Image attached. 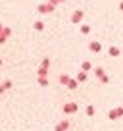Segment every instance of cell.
Returning <instances> with one entry per match:
<instances>
[{"instance_id": "cell-9", "label": "cell", "mask_w": 123, "mask_h": 131, "mask_svg": "<svg viewBox=\"0 0 123 131\" xmlns=\"http://www.w3.org/2000/svg\"><path fill=\"white\" fill-rule=\"evenodd\" d=\"M2 87H4V89H10V87H12V81H6L4 85H2Z\"/></svg>"}, {"instance_id": "cell-5", "label": "cell", "mask_w": 123, "mask_h": 131, "mask_svg": "<svg viewBox=\"0 0 123 131\" xmlns=\"http://www.w3.org/2000/svg\"><path fill=\"white\" fill-rule=\"evenodd\" d=\"M110 54H112V56H117V54H119V48H115V46H112V48H110Z\"/></svg>"}, {"instance_id": "cell-6", "label": "cell", "mask_w": 123, "mask_h": 131, "mask_svg": "<svg viewBox=\"0 0 123 131\" xmlns=\"http://www.w3.org/2000/svg\"><path fill=\"white\" fill-rule=\"evenodd\" d=\"M81 17H83V12H77V14H75V16H73V21H79V19H81Z\"/></svg>"}, {"instance_id": "cell-2", "label": "cell", "mask_w": 123, "mask_h": 131, "mask_svg": "<svg viewBox=\"0 0 123 131\" xmlns=\"http://www.w3.org/2000/svg\"><path fill=\"white\" fill-rule=\"evenodd\" d=\"M123 114V108H117V110H114V112H110V118L112 119H114L115 118V116H121Z\"/></svg>"}, {"instance_id": "cell-10", "label": "cell", "mask_w": 123, "mask_h": 131, "mask_svg": "<svg viewBox=\"0 0 123 131\" xmlns=\"http://www.w3.org/2000/svg\"><path fill=\"white\" fill-rule=\"evenodd\" d=\"M2 33H4V29H2V25H0V35H2Z\"/></svg>"}, {"instance_id": "cell-4", "label": "cell", "mask_w": 123, "mask_h": 131, "mask_svg": "<svg viewBox=\"0 0 123 131\" xmlns=\"http://www.w3.org/2000/svg\"><path fill=\"white\" fill-rule=\"evenodd\" d=\"M90 50H94V52H98V50H100V45H98V42H92V45H90Z\"/></svg>"}, {"instance_id": "cell-8", "label": "cell", "mask_w": 123, "mask_h": 131, "mask_svg": "<svg viewBox=\"0 0 123 131\" xmlns=\"http://www.w3.org/2000/svg\"><path fill=\"white\" fill-rule=\"evenodd\" d=\"M87 79V73H79V81H85Z\"/></svg>"}, {"instance_id": "cell-7", "label": "cell", "mask_w": 123, "mask_h": 131, "mask_svg": "<svg viewBox=\"0 0 123 131\" xmlns=\"http://www.w3.org/2000/svg\"><path fill=\"white\" fill-rule=\"evenodd\" d=\"M42 27H44V25H42V21H37V23H35V29H37V31H41Z\"/></svg>"}, {"instance_id": "cell-11", "label": "cell", "mask_w": 123, "mask_h": 131, "mask_svg": "<svg viewBox=\"0 0 123 131\" xmlns=\"http://www.w3.org/2000/svg\"><path fill=\"white\" fill-rule=\"evenodd\" d=\"M121 10H123V4H121Z\"/></svg>"}, {"instance_id": "cell-12", "label": "cell", "mask_w": 123, "mask_h": 131, "mask_svg": "<svg viewBox=\"0 0 123 131\" xmlns=\"http://www.w3.org/2000/svg\"><path fill=\"white\" fill-rule=\"evenodd\" d=\"M0 64H2V60H0Z\"/></svg>"}, {"instance_id": "cell-3", "label": "cell", "mask_w": 123, "mask_h": 131, "mask_svg": "<svg viewBox=\"0 0 123 131\" xmlns=\"http://www.w3.org/2000/svg\"><path fill=\"white\" fill-rule=\"evenodd\" d=\"M64 110H66V112H75V110H77V106H75V104H67Z\"/></svg>"}, {"instance_id": "cell-1", "label": "cell", "mask_w": 123, "mask_h": 131, "mask_svg": "<svg viewBox=\"0 0 123 131\" xmlns=\"http://www.w3.org/2000/svg\"><path fill=\"white\" fill-rule=\"evenodd\" d=\"M39 12H42V14L52 12V4H42V6H39Z\"/></svg>"}]
</instances>
